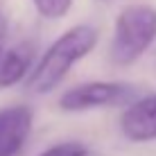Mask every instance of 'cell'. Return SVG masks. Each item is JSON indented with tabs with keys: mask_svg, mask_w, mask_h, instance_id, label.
Listing matches in <instances>:
<instances>
[{
	"mask_svg": "<svg viewBox=\"0 0 156 156\" xmlns=\"http://www.w3.org/2000/svg\"><path fill=\"white\" fill-rule=\"evenodd\" d=\"M39 156H90V149H88V145H84L79 140H63V143L50 145Z\"/></svg>",
	"mask_w": 156,
	"mask_h": 156,
	"instance_id": "8",
	"label": "cell"
},
{
	"mask_svg": "<svg viewBox=\"0 0 156 156\" xmlns=\"http://www.w3.org/2000/svg\"><path fill=\"white\" fill-rule=\"evenodd\" d=\"M120 131L129 143L156 140V93L133 98L120 113Z\"/></svg>",
	"mask_w": 156,
	"mask_h": 156,
	"instance_id": "4",
	"label": "cell"
},
{
	"mask_svg": "<svg viewBox=\"0 0 156 156\" xmlns=\"http://www.w3.org/2000/svg\"><path fill=\"white\" fill-rule=\"evenodd\" d=\"M34 111L25 104H12L0 109V156H16L27 143Z\"/></svg>",
	"mask_w": 156,
	"mask_h": 156,
	"instance_id": "5",
	"label": "cell"
},
{
	"mask_svg": "<svg viewBox=\"0 0 156 156\" xmlns=\"http://www.w3.org/2000/svg\"><path fill=\"white\" fill-rule=\"evenodd\" d=\"M133 98H136V86H131L127 82L95 79V82L75 84L73 88L63 90L59 95L57 104L66 113H84V111H93V109L129 104Z\"/></svg>",
	"mask_w": 156,
	"mask_h": 156,
	"instance_id": "3",
	"label": "cell"
},
{
	"mask_svg": "<svg viewBox=\"0 0 156 156\" xmlns=\"http://www.w3.org/2000/svg\"><path fill=\"white\" fill-rule=\"evenodd\" d=\"M32 7L45 20H61L73 9V0H32Z\"/></svg>",
	"mask_w": 156,
	"mask_h": 156,
	"instance_id": "7",
	"label": "cell"
},
{
	"mask_svg": "<svg viewBox=\"0 0 156 156\" xmlns=\"http://www.w3.org/2000/svg\"><path fill=\"white\" fill-rule=\"evenodd\" d=\"M156 41V7L127 5L115 16L109 57L115 66H131Z\"/></svg>",
	"mask_w": 156,
	"mask_h": 156,
	"instance_id": "2",
	"label": "cell"
},
{
	"mask_svg": "<svg viewBox=\"0 0 156 156\" xmlns=\"http://www.w3.org/2000/svg\"><path fill=\"white\" fill-rule=\"evenodd\" d=\"M7 34H9V23H7V16L0 12V55H2V50L7 48Z\"/></svg>",
	"mask_w": 156,
	"mask_h": 156,
	"instance_id": "9",
	"label": "cell"
},
{
	"mask_svg": "<svg viewBox=\"0 0 156 156\" xmlns=\"http://www.w3.org/2000/svg\"><path fill=\"white\" fill-rule=\"evenodd\" d=\"M36 45L32 41H20L12 48H5L0 55V90L27 79L36 63Z\"/></svg>",
	"mask_w": 156,
	"mask_h": 156,
	"instance_id": "6",
	"label": "cell"
},
{
	"mask_svg": "<svg viewBox=\"0 0 156 156\" xmlns=\"http://www.w3.org/2000/svg\"><path fill=\"white\" fill-rule=\"evenodd\" d=\"M100 41V34L93 25H73L57 36L50 43L41 57H36V63L32 73L25 79V86L32 95H48L66 79L75 63H79L84 57H88L95 50Z\"/></svg>",
	"mask_w": 156,
	"mask_h": 156,
	"instance_id": "1",
	"label": "cell"
}]
</instances>
